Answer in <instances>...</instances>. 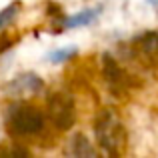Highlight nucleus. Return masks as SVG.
I'll return each instance as SVG.
<instances>
[{"label":"nucleus","mask_w":158,"mask_h":158,"mask_svg":"<svg viewBox=\"0 0 158 158\" xmlns=\"http://www.w3.org/2000/svg\"><path fill=\"white\" fill-rule=\"evenodd\" d=\"M94 134L96 142L108 156L120 154V150L126 144V128L122 124V118L114 108H104L94 118Z\"/></svg>","instance_id":"nucleus-1"},{"label":"nucleus","mask_w":158,"mask_h":158,"mask_svg":"<svg viewBox=\"0 0 158 158\" xmlns=\"http://www.w3.org/2000/svg\"><path fill=\"white\" fill-rule=\"evenodd\" d=\"M44 114L38 106L28 104V102H18L12 104L6 110V128L12 136H36L44 130Z\"/></svg>","instance_id":"nucleus-2"},{"label":"nucleus","mask_w":158,"mask_h":158,"mask_svg":"<svg viewBox=\"0 0 158 158\" xmlns=\"http://www.w3.org/2000/svg\"><path fill=\"white\" fill-rule=\"evenodd\" d=\"M48 118L56 130H70L76 122V104L68 92H52L46 100Z\"/></svg>","instance_id":"nucleus-3"},{"label":"nucleus","mask_w":158,"mask_h":158,"mask_svg":"<svg viewBox=\"0 0 158 158\" xmlns=\"http://www.w3.org/2000/svg\"><path fill=\"white\" fill-rule=\"evenodd\" d=\"M102 74H104V82L108 86L112 94L116 96H122L128 88H130V78H128L126 70L110 56V54H104L102 56Z\"/></svg>","instance_id":"nucleus-4"},{"label":"nucleus","mask_w":158,"mask_h":158,"mask_svg":"<svg viewBox=\"0 0 158 158\" xmlns=\"http://www.w3.org/2000/svg\"><path fill=\"white\" fill-rule=\"evenodd\" d=\"M42 88H44V82L32 72L20 74V76H16L14 80H10L4 86L8 96H30V94L40 92Z\"/></svg>","instance_id":"nucleus-5"},{"label":"nucleus","mask_w":158,"mask_h":158,"mask_svg":"<svg viewBox=\"0 0 158 158\" xmlns=\"http://www.w3.org/2000/svg\"><path fill=\"white\" fill-rule=\"evenodd\" d=\"M68 152L72 156H76V158H94V156H98V150L92 146V142H90L84 134H80V132L70 138Z\"/></svg>","instance_id":"nucleus-6"},{"label":"nucleus","mask_w":158,"mask_h":158,"mask_svg":"<svg viewBox=\"0 0 158 158\" xmlns=\"http://www.w3.org/2000/svg\"><path fill=\"white\" fill-rule=\"evenodd\" d=\"M98 8H90V10H84V12H78V14H72L70 18L64 20V26L66 28H76V26H86L90 24L94 18L98 16Z\"/></svg>","instance_id":"nucleus-7"},{"label":"nucleus","mask_w":158,"mask_h":158,"mask_svg":"<svg viewBox=\"0 0 158 158\" xmlns=\"http://www.w3.org/2000/svg\"><path fill=\"white\" fill-rule=\"evenodd\" d=\"M138 46H140V50H142L144 54H148V56L158 52V34L156 32H148V34L140 36L138 38Z\"/></svg>","instance_id":"nucleus-8"},{"label":"nucleus","mask_w":158,"mask_h":158,"mask_svg":"<svg viewBox=\"0 0 158 158\" xmlns=\"http://www.w3.org/2000/svg\"><path fill=\"white\" fill-rule=\"evenodd\" d=\"M18 10H20V4H18V2H14V4H10L8 8H4V10L0 12V30H2V28L6 26V24L10 22L12 18H14Z\"/></svg>","instance_id":"nucleus-9"},{"label":"nucleus","mask_w":158,"mask_h":158,"mask_svg":"<svg viewBox=\"0 0 158 158\" xmlns=\"http://www.w3.org/2000/svg\"><path fill=\"white\" fill-rule=\"evenodd\" d=\"M74 54H76V48H68V50H56V52L50 54V60L54 62V64H60V62L70 60Z\"/></svg>","instance_id":"nucleus-10"},{"label":"nucleus","mask_w":158,"mask_h":158,"mask_svg":"<svg viewBox=\"0 0 158 158\" xmlns=\"http://www.w3.org/2000/svg\"><path fill=\"white\" fill-rule=\"evenodd\" d=\"M10 44H12V40H10V38H4V40H0V52H4L6 48H10Z\"/></svg>","instance_id":"nucleus-11"}]
</instances>
